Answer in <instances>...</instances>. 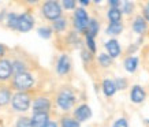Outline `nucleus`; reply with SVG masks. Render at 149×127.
I'll use <instances>...</instances> for the list:
<instances>
[{"mask_svg": "<svg viewBox=\"0 0 149 127\" xmlns=\"http://www.w3.org/2000/svg\"><path fill=\"white\" fill-rule=\"evenodd\" d=\"M42 12L48 19L58 21L60 14H62V8H60V4L56 1H47L42 7Z\"/></svg>", "mask_w": 149, "mask_h": 127, "instance_id": "1", "label": "nucleus"}, {"mask_svg": "<svg viewBox=\"0 0 149 127\" xmlns=\"http://www.w3.org/2000/svg\"><path fill=\"white\" fill-rule=\"evenodd\" d=\"M33 77L29 73H21L17 74V77L14 79V85L18 90H26L33 85Z\"/></svg>", "mask_w": 149, "mask_h": 127, "instance_id": "2", "label": "nucleus"}, {"mask_svg": "<svg viewBox=\"0 0 149 127\" xmlns=\"http://www.w3.org/2000/svg\"><path fill=\"white\" fill-rule=\"evenodd\" d=\"M30 105V99L26 93H17L13 96V107L17 111H26Z\"/></svg>", "mask_w": 149, "mask_h": 127, "instance_id": "3", "label": "nucleus"}, {"mask_svg": "<svg viewBox=\"0 0 149 127\" xmlns=\"http://www.w3.org/2000/svg\"><path fill=\"white\" fill-rule=\"evenodd\" d=\"M74 22H75V27L78 30H85L89 26V18H88V14L84 8H78L75 11V17H74Z\"/></svg>", "mask_w": 149, "mask_h": 127, "instance_id": "4", "label": "nucleus"}, {"mask_svg": "<svg viewBox=\"0 0 149 127\" xmlns=\"http://www.w3.org/2000/svg\"><path fill=\"white\" fill-rule=\"evenodd\" d=\"M74 101H75L74 94H72L71 92H68V90H63L58 97L59 107H60V108H63V109H70L72 107V104H74Z\"/></svg>", "mask_w": 149, "mask_h": 127, "instance_id": "5", "label": "nucleus"}, {"mask_svg": "<svg viewBox=\"0 0 149 127\" xmlns=\"http://www.w3.org/2000/svg\"><path fill=\"white\" fill-rule=\"evenodd\" d=\"M51 103L48 99L45 97H40L34 101L33 104V108H34V114H47V111L49 109Z\"/></svg>", "mask_w": 149, "mask_h": 127, "instance_id": "6", "label": "nucleus"}, {"mask_svg": "<svg viewBox=\"0 0 149 127\" xmlns=\"http://www.w3.org/2000/svg\"><path fill=\"white\" fill-rule=\"evenodd\" d=\"M33 27V18L32 15L29 14H22L19 17V23H18V29L21 32H29Z\"/></svg>", "mask_w": 149, "mask_h": 127, "instance_id": "7", "label": "nucleus"}, {"mask_svg": "<svg viewBox=\"0 0 149 127\" xmlns=\"http://www.w3.org/2000/svg\"><path fill=\"white\" fill-rule=\"evenodd\" d=\"M13 73V66L8 60H0V79H7Z\"/></svg>", "mask_w": 149, "mask_h": 127, "instance_id": "8", "label": "nucleus"}, {"mask_svg": "<svg viewBox=\"0 0 149 127\" xmlns=\"http://www.w3.org/2000/svg\"><path fill=\"white\" fill-rule=\"evenodd\" d=\"M91 115H92V111L88 105H81V107H78L77 111H75V118H77V120H81V122L89 119Z\"/></svg>", "mask_w": 149, "mask_h": 127, "instance_id": "9", "label": "nucleus"}, {"mask_svg": "<svg viewBox=\"0 0 149 127\" xmlns=\"http://www.w3.org/2000/svg\"><path fill=\"white\" fill-rule=\"evenodd\" d=\"M105 48L108 51V55L111 58H116L120 53V46L118 44L116 40H109L107 44H105Z\"/></svg>", "mask_w": 149, "mask_h": 127, "instance_id": "10", "label": "nucleus"}, {"mask_svg": "<svg viewBox=\"0 0 149 127\" xmlns=\"http://www.w3.org/2000/svg\"><path fill=\"white\" fill-rule=\"evenodd\" d=\"M48 123V114H34L32 118L33 127H44Z\"/></svg>", "mask_w": 149, "mask_h": 127, "instance_id": "11", "label": "nucleus"}, {"mask_svg": "<svg viewBox=\"0 0 149 127\" xmlns=\"http://www.w3.org/2000/svg\"><path fill=\"white\" fill-rule=\"evenodd\" d=\"M70 70V60L66 55L60 56V59L58 62V73L59 74H66Z\"/></svg>", "mask_w": 149, "mask_h": 127, "instance_id": "12", "label": "nucleus"}, {"mask_svg": "<svg viewBox=\"0 0 149 127\" xmlns=\"http://www.w3.org/2000/svg\"><path fill=\"white\" fill-rule=\"evenodd\" d=\"M144 99H145L144 89L140 86L133 87V90H131V100L134 101V103H141V101H144Z\"/></svg>", "mask_w": 149, "mask_h": 127, "instance_id": "13", "label": "nucleus"}, {"mask_svg": "<svg viewBox=\"0 0 149 127\" xmlns=\"http://www.w3.org/2000/svg\"><path fill=\"white\" fill-rule=\"evenodd\" d=\"M103 90L105 93V96H112L116 92V83L111 79H105L103 83Z\"/></svg>", "mask_w": 149, "mask_h": 127, "instance_id": "14", "label": "nucleus"}, {"mask_svg": "<svg viewBox=\"0 0 149 127\" xmlns=\"http://www.w3.org/2000/svg\"><path fill=\"white\" fill-rule=\"evenodd\" d=\"M133 29H134L136 33H144L145 29H146V23H145L144 18L138 17V18L134 21V23H133Z\"/></svg>", "mask_w": 149, "mask_h": 127, "instance_id": "15", "label": "nucleus"}, {"mask_svg": "<svg viewBox=\"0 0 149 127\" xmlns=\"http://www.w3.org/2000/svg\"><path fill=\"white\" fill-rule=\"evenodd\" d=\"M108 18H109V21H111V23L120 22V18H122V12H120V10L111 8L108 11Z\"/></svg>", "mask_w": 149, "mask_h": 127, "instance_id": "16", "label": "nucleus"}, {"mask_svg": "<svg viewBox=\"0 0 149 127\" xmlns=\"http://www.w3.org/2000/svg\"><path fill=\"white\" fill-rule=\"evenodd\" d=\"M137 64H138V59L137 58H129L125 62V67H126V70L129 73H133V71H136Z\"/></svg>", "mask_w": 149, "mask_h": 127, "instance_id": "17", "label": "nucleus"}, {"mask_svg": "<svg viewBox=\"0 0 149 127\" xmlns=\"http://www.w3.org/2000/svg\"><path fill=\"white\" fill-rule=\"evenodd\" d=\"M97 32H99V23L96 19H92L88 26V37H95Z\"/></svg>", "mask_w": 149, "mask_h": 127, "instance_id": "18", "label": "nucleus"}, {"mask_svg": "<svg viewBox=\"0 0 149 127\" xmlns=\"http://www.w3.org/2000/svg\"><path fill=\"white\" fill-rule=\"evenodd\" d=\"M122 23L120 22H118V23H111L108 27H107V33L108 34H119V33L122 32Z\"/></svg>", "mask_w": 149, "mask_h": 127, "instance_id": "19", "label": "nucleus"}, {"mask_svg": "<svg viewBox=\"0 0 149 127\" xmlns=\"http://www.w3.org/2000/svg\"><path fill=\"white\" fill-rule=\"evenodd\" d=\"M18 23H19V17L15 14H10L8 15V26L13 29H18Z\"/></svg>", "mask_w": 149, "mask_h": 127, "instance_id": "20", "label": "nucleus"}, {"mask_svg": "<svg viewBox=\"0 0 149 127\" xmlns=\"http://www.w3.org/2000/svg\"><path fill=\"white\" fill-rule=\"evenodd\" d=\"M99 62L101 66H104V67H107V66H109L111 64V56L109 55H105V53H101L99 56Z\"/></svg>", "mask_w": 149, "mask_h": 127, "instance_id": "21", "label": "nucleus"}, {"mask_svg": "<svg viewBox=\"0 0 149 127\" xmlns=\"http://www.w3.org/2000/svg\"><path fill=\"white\" fill-rule=\"evenodd\" d=\"M10 93L7 90H1L0 92V105H4V104H7L10 101Z\"/></svg>", "mask_w": 149, "mask_h": 127, "instance_id": "22", "label": "nucleus"}, {"mask_svg": "<svg viewBox=\"0 0 149 127\" xmlns=\"http://www.w3.org/2000/svg\"><path fill=\"white\" fill-rule=\"evenodd\" d=\"M62 124L63 127H79V122L74 120V119H63Z\"/></svg>", "mask_w": 149, "mask_h": 127, "instance_id": "23", "label": "nucleus"}, {"mask_svg": "<svg viewBox=\"0 0 149 127\" xmlns=\"http://www.w3.org/2000/svg\"><path fill=\"white\" fill-rule=\"evenodd\" d=\"M17 127H33L32 124V120L27 118H21L17 123Z\"/></svg>", "mask_w": 149, "mask_h": 127, "instance_id": "24", "label": "nucleus"}, {"mask_svg": "<svg viewBox=\"0 0 149 127\" xmlns=\"http://www.w3.org/2000/svg\"><path fill=\"white\" fill-rule=\"evenodd\" d=\"M38 34H40V37H42V38H49L51 29H48V27H41V29H38Z\"/></svg>", "mask_w": 149, "mask_h": 127, "instance_id": "25", "label": "nucleus"}, {"mask_svg": "<svg viewBox=\"0 0 149 127\" xmlns=\"http://www.w3.org/2000/svg\"><path fill=\"white\" fill-rule=\"evenodd\" d=\"M13 70H14V71H17V74L25 73V64H22L21 62H17V63H14Z\"/></svg>", "mask_w": 149, "mask_h": 127, "instance_id": "26", "label": "nucleus"}, {"mask_svg": "<svg viewBox=\"0 0 149 127\" xmlns=\"http://www.w3.org/2000/svg\"><path fill=\"white\" fill-rule=\"evenodd\" d=\"M54 27L56 30H63L64 27H66V21H64V19H58V21H55Z\"/></svg>", "mask_w": 149, "mask_h": 127, "instance_id": "27", "label": "nucleus"}, {"mask_svg": "<svg viewBox=\"0 0 149 127\" xmlns=\"http://www.w3.org/2000/svg\"><path fill=\"white\" fill-rule=\"evenodd\" d=\"M86 41H88V46H89V49H91L92 52H96V45H95V40H93V37H88Z\"/></svg>", "mask_w": 149, "mask_h": 127, "instance_id": "28", "label": "nucleus"}, {"mask_svg": "<svg viewBox=\"0 0 149 127\" xmlns=\"http://www.w3.org/2000/svg\"><path fill=\"white\" fill-rule=\"evenodd\" d=\"M113 127H129V126H127L126 119H119V120H116V122H115Z\"/></svg>", "mask_w": 149, "mask_h": 127, "instance_id": "29", "label": "nucleus"}, {"mask_svg": "<svg viewBox=\"0 0 149 127\" xmlns=\"http://www.w3.org/2000/svg\"><path fill=\"white\" fill-rule=\"evenodd\" d=\"M63 6L66 8H74V7H75V1H74V0H64Z\"/></svg>", "mask_w": 149, "mask_h": 127, "instance_id": "30", "label": "nucleus"}, {"mask_svg": "<svg viewBox=\"0 0 149 127\" xmlns=\"http://www.w3.org/2000/svg\"><path fill=\"white\" fill-rule=\"evenodd\" d=\"M125 86H126V81H122V79H118V85H116V87H119V89H123Z\"/></svg>", "mask_w": 149, "mask_h": 127, "instance_id": "31", "label": "nucleus"}, {"mask_svg": "<svg viewBox=\"0 0 149 127\" xmlns=\"http://www.w3.org/2000/svg\"><path fill=\"white\" fill-rule=\"evenodd\" d=\"M144 14H145V18L149 21V3L146 6H145V8H144Z\"/></svg>", "mask_w": 149, "mask_h": 127, "instance_id": "32", "label": "nucleus"}, {"mask_svg": "<svg viewBox=\"0 0 149 127\" xmlns=\"http://www.w3.org/2000/svg\"><path fill=\"white\" fill-rule=\"evenodd\" d=\"M131 3H125V12H130L131 11Z\"/></svg>", "mask_w": 149, "mask_h": 127, "instance_id": "33", "label": "nucleus"}, {"mask_svg": "<svg viewBox=\"0 0 149 127\" xmlns=\"http://www.w3.org/2000/svg\"><path fill=\"white\" fill-rule=\"evenodd\" d=\"M44 127H58V126H56V123H54V122H48Z\"/></svg>", "mask_w": 149, "mask_h": 127, "instance_id": "34", "label": "nucleus"}, {"mask_svg": "<svg viewBox=\"0 0 149 127\" xmlns=\"http://www.w3.org/2000/svg\"><path fill=\"white\" fill-rule=\"evenodd\" d=\"M109 4L112 6L113 8H116L118 6H119V1H113V0H112V1H109Z\"/></svg>", "mask_w": 149, "mask_h": 127, "instance_id": "35", "label": "nucleus"}, {"mask_svg": "<svg viewBox=\"0 0 149 127\" xmlns=\"http://www.w3.org/2000/svg\"><path fill=\"white\" fill-rule=\"evenodd\" d=\"M3 53V46H0V55Z\"/></svg>", "mask_w": 149, "mask_h": 127, "instance_id": "36", "label": "nucleus"}]
</instances>
